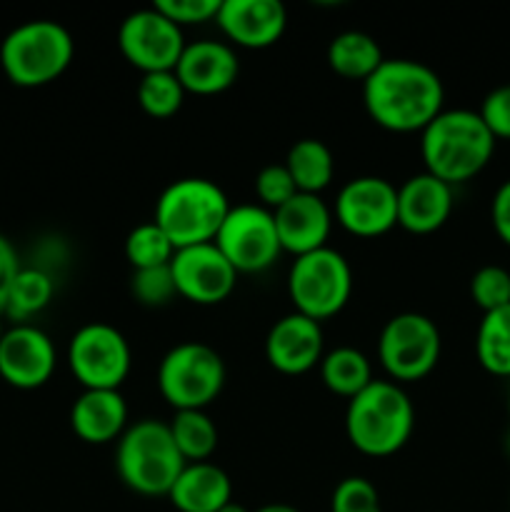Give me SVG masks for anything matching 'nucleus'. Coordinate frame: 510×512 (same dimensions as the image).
I'll list each match as a JSON object with an SVG mask.
<instances>
[{"label": "nucleus", "instance_id": "obj_17", "mask_svg": "<svg viewBox=\"0 0 510 512\" xmlns=\"http://www.w3.org/2000/svg\"><path fill=\"white\" fill-rule=\"evenodd\" d=\"M323 328L300 313L275 320L265 338V360L283 375H303L323 360Z\"/></svg>", "mask_w": 510, "mask_h": 512}, {"label": "nucleus", "instance_id": "obj_42", "mask_svg": "<svg viewBox=\"0 0 510 512\" xmlns=\"http://www.w3.org/2000/svg\"><path fill=\"white\" fill-rule=\"evenodd\" d=\"M3 330H5V325H3V315H0V338H3Z\"/></svg>", "mask_w": 510, "mask_h": 512}, {"label": "nucleus", "instance_id": "obj_34", "mask_svg": "<svg viewBox=\"0 0 510 512\" xmlns=\"http://www.w3.org/2000/svg\"><path fill=\"white\" fill-rule=\"evenodd\" d=\"M255 195H258L260 205L268 208L270 213L298 195V188H295L285 163L265 165V168L255 175Z\"/></svg>", "mask_w": 510, "mask_h": 512}, {"label": "nucleus", "instance_id": "obj_8", "mask_svg": "<svg viewBox=\"0 0 510 512\" xmlns=\"http://www.w3.org/2000/svg\"><path fill=\"white\" fill-rule=\"evenodd\" d=\"M225 385V363L205 343H180L158 365V390L173 410H205Z\"/></svg>", "mask_w": 510, "mask_h": 512}, {"label": "nucleus", "instance_id": "obj_9", "mask_svg": "<svg viewBox=\"0 0 510 512\" xmlns=\"http://www.w3.org/2000/svg\"><path fill=\"white\" fill-rule=\"evenodd\" d=\"M443 350L435 320L423 313H398L383 325L378 360L393 383H415L435 370Z\"/></svg>", "mask_w": 510, "mask_h": 512}, {"label": "nucleus", "instance_id": "obj_25", "mask_svg": "<svg viewBox=\"0 0 510 512\" xmlns=\"http://www.w3.org/2000/svg\"><path fill=\"white\" fill-rule=\"evenodd\" d=\"M320 378H323L325 388L330 393L348 400L363 393L375 380L368 355L360 353L358 348H350V345H343V348H335L323 355V360H320Z\"/></svg>", "mask_w": 510, "mask_h": 512}, {"label": "nucleus", "instance_id": "obj_35", "mask_svg": "<svg viewBox=\"0 0 510 512\" xmlns=\"http://www.w3.org/2000/svg\"><path fill=\"white\" fill-rule=\"evenodd\" d=\"M155 10L173 20L178 28L183 25H200L215 20L220 10V0H155Z\"/></svg>", "mask_w": 510, "mask_h": 512}, {"label": "nucleus", "instance_id": "obj_28", "mask_svg": "<svg viewBox=\"0 0 510 512\" xmlns=\"http://www.w3.org/2000/svg\"><path fill=\"white\" fill-rule=\"evenodd\" d=\"M55 293L53 278L40 268H20L10 285L8 300H5L3 318L13 320V325L30 323L38 313H43L50 305Z\"/></svg>", "mask_w": 510, "mask_h": 512}, {"label": "nucleus", "instance_id": "obj_6", "mask_svg": "<svg viewBox=\"0 0 510 512\" xmlns=\"http://www.w3.org/2000/svg\"><path fill=\"white\" fill-rule=\"evenodd\" d=\"M233 205L218 183L208 178L173 180L155 200V223L175 250L213 243Z\"/></svg>", "mask_w": 510, "mask_h": 512}, {"label": "nucleus", "instance_id": "obj_36", "mask_svg": "<svg viewBox=\"0 0 510 512\" xmlns=\"http://www.w3.org/2000/svg\"><path fill=\"white\" fill-rule=\"evenodd\" d=\"M478 113L495 140H510V83L490 90Z\"/></svg>", "mask_w": 510, "mask_h": 512}, {"label": "nucleus", "instance_id": "obj_40", "mask_svg": "<svg viewBox=\"0 0 510 512\" xmlns=\"http://www.w3.org/2000/svg\"><path fill=\"white\" fill-rule=\"evenodd\" d=\"M218 512H248V510H245L240 503H235V500H230V503L223 505V508H220Z\"/></svg>", "mask_w": 510, "mask_h": 512}, {"label": "nucleus", "instance_id": "obj_5", "mask_svg": "<svg viewBox=\"0 0 510 512\" xmlns=\"http://www.w3.org/2000/svg\"><path fill=\"white\" fill-rule=\"evenodd\" d=\"M75 58V40L58 20L35 18L15 25L0 43V65L10 83L40 88L58 80Z\"/></svg>", "mask_w": 510, "mask_h": 512}, {"label": "nucleus", "instance_id": "obj_15", "mask_svg": "<svg viewBox=\"0 0 510 512\" xmlns=\"http://www.w3.org/2000/svg\"><path fill=\"white\" fill-rule=\"evenodd\" d=\"M58 353L45 330L33 323H18L0 338V378L18 390L43 388L55 373Z\"/></svg>", "mask_w": 510, "mask_h": 512}, {"label": "nucleus", "instance_id": "obj_7", "mask_svg": "<svg viewBox=\"0 0 510 512\" xmlns=\"http://www.w3.org/2000/svg\"><path fill=\"white\" fill-rule=\"evenodd\" d=\"M288 295L295 313L323 323L348 305L353 295V270L343 253L320 248L293 260L288 273Z\"/></svg>", "mask_w": 510, "mask_h": 512}, {"label": "nucleus", "instance_id": "obj_33", "mask_svg": "<svg viewBox=\"0 0 510 512\" xmlns=\"http://www.w3.org/2000/svg\"><path fill=\"white\" fill-rule=\"evenodd\" d=\"M330 512H383V508L375 485L368 478L350 475L335 485Z\"/></svg>", "mask_w": 510, "mask_h": 512}, {"label": "nucleus", "instance_id": "obj_18", "mask_svg": "<svg viewBox=\"0 0 510 512\" xmlns=\"http://www.w3.org/2000/svg\"><path fill=\"white\" fill-rule=\"evenodd\" d=\"M240 73L238 53L225 40H195L185 43L183 55L175 65L180 85L185 93L218 95L233 88Z\"/></svg>", "mask_w": 510, "mask_h": 512}, {"label": "nucleus", "instance_id": "obj_22", "mask_svg": "<svg viewBox=\"0 0 510 512\" xmlns=\"http://www.w3.org/2000/svg\"><path fill=\"white\" fill-rule=\"evenodd\" d=\"M168 500L178 512H218L233 500V483L220 465L185 463Z\"/></svg>", "mask_w": 510, "mask_h": 512}, {"label": "nucleus", "instance_id": "obj_3", "mask_svg": "<svg viewBox=\"0 0 510 512\" xmlns=\"http://www.w3.org/2000/svg\"><path fill=\"white\" fill-rule=\"evenodd\" d=\"M413 430V400L393 380H373L363 393L348 400L345 433L358 453L388 458L405 448Z\"/></svg>", "mask_w": 510, "mask_h": 512}, {"label": "nucleus", "instance_id": "obj_41", "mask_svg": "<svg viewBox=\"0 0 510 512\" xmlns=\"http://www.w3.org/2000/svg\"><path fill=\"white\" fill-rule=\"evenodd\" d=\"M505 450H508V455H510V430H508V435H505Z\"/></svg>", "mask_w": 510, "mask_h": 512}, {"label": "nucleus", "instance_id": "obj_31", "mask_svg": "<svg viewBox=\"0 0 510 512\" xmlns=\"http://www.w3.org/2000/svg\"><path fill=\"white\" fill-rule=\"evenodd\" d=\"M130 293L145 308H163L170 300L178 298V288H175L173 270L168 265H158V268H143L133 270L130 278Z\"/></svg>", "mask_w": 510, "mask_h": 512}, {"label": "nucleus", "instance_id": "obj_10", "mask_svg": "<svg viewBox=\"0 0 510 512\" xmlns=\"http://www.w3.org/2000/svg\"><path fill=\"white\" fill-rule=\"evenodd\" d=\"M68 365L83 390H120L133 365V353L115 325L95 320L73 333Z\"/></svg>", "mask_w": 510, "mask_h": 512}, {"label": "nucleus", "instance_id": "obj_23", "mask_svg": "<svg viewBox=\"0 0 510 512\" xmlns=\"http://www.w3.org/2000/svg\"><path fill=\"white\" fill-rule=\"evenodd\" d=\"M385 60L378 40L363 30H343L328 45V65L348 80H365L380 68Z\"/></svg>", "mask_w": 510, "mask_h": 512}, {"label": "nucleus", "instance_id": "obj_14", "mask_svg": "<svg viewBox=\"0 0 510 512\" xmlns=\"http://www.w3.org/2000/svg\"><path fill=\"white\" fill-rule=\"evenodd\" d=\"M170 270H173L178 298L195 305L223 303L238 283V273L215 243L175 250Z\"/></svg>", "mask_w": 510, "mask_h": 512}, {"label": "nucleus", "instance_id": "obj_21", "mask_svg": "<svg viewBox=\"0 0 510 512\" xmlns=\"http://www.w3.org/2000/svg\"><path fill=\"white\" fill-rule=\"evenodd\" d=\"M70 428L83 443H118L128 428V405L120 390H83L70 408Z\"/></svg>", "mask_w": 510, "mask_h": 512}, {"label": "nucleus", "instance_id": "obj_26", "mask_svg": "<svg viewBox=\"0 0 510 512\" xmlns=\"http://www.w3.org/2000/svg\"><path fill=\"white\" fill-rule=\"evenodd\" d=\"M475 355L495 378H510V305L483 313L475 330Z\"/></svg>", "mask_w": 510, "mask_h": 512}, {"label": "nucleus", "instance_id": "obj_37", "mask_svg": "<svg viewBox=\"0 0 510 512\" xmlns=\"http://www.w3.org/2000/svg\"><path fill=\"white\" fill-rule=\"evenodd\" d=\"M490 223H493L495 235L510 248V178L498 185L490 200Z\"/></svg>", "mask_w": 510, "mask_h": 512}, {"label": "nucleus", "instance_id": "obj_2", "mask_svg": "<svg viewBox=\"0 0 510 512\" xmlns=\"http://www.w3.org/2000/svg\"><path fill=\"white\" fill-rule=\"evenodd\" d=\"M493 133L483 123L478 110H443L420 133V155L425 173L448 185H460L483 173L493 160Z\"/></svg>", "mask_w": 510, "mask_h": 512}, {"label": "nucleus", "instance_id": "obj_16", "mask_svg": "<svg viewBox=\"0 0 510 512\" xmlns=\"http://www.w3.org/2000/svg\"><path fill=\"white\" fill-rule=\"evenodd\" d=\"M215 23L233 45L263 50L283 38L288 10L280 0H220Z\"/></svg>", "mask_w": 510, "mask_h": 512}, {"label": "nucleus", "instance_id": "obj_38", "mask_svg": "<svg viewBox=\"0 0 510 512\" xmlns=\"http://www.w3.org/2000/svg\"><path fill=\"white\" fill-rule=\"evenodd\" d=\"M20 268H23V265H20L18 250H15V245L0 233V315H3L10 285H13L15 275L20 273Z\"/></svg>", "mask_w": 510, "mask_h": 512}, {"label": "nucleus", "instance_id": "obj_24", "mask_svg": "<svg viewBox=\"0 0 510 512\" xmlns=\"http://www.w3.org/2000/svg\"><path fill=\"white\" fill-rule=\"evenodd\" d=\"M285 168H288L298 193L320 195V190H325L333 183V150L323 140L303 138L290 145L288 155H285Z\"/></svg>", "mask_w": 510, "mask_h": 512}, {"label": "nucleus", "instance_id": "obj_30", "mask_svg": "<svg viewBox=\"0 0 510 512\" xmlns=\"http://www.w3.org/2000/svg\"><path fill=\"white\" fill-rule=\"evenodd\" d=\"M173 255V243H170V238L160 230L155 220L135 225L128 233V238H125V260H128L133 270L168 265Z\"/></svg>", "mask_w": 510, "mask_h": 512}, {"label": "nucleus", "instance_id": "obj_20", "mask_svg": "<svg viewBox=\"0 0 510 512\" xmlns=\"http://www.w3.org/2000/svg\"><path fill=\"white\" fill-rule=\"evenodd\" d=\"M453 203V185L425 170L410 175L398 185V225L415 235L435 233L448 223Z\"/></svg>", "mask_w": 510, "mask_h": 512}, {"label": "nucleus", "instance_id": "obj_13", "mask_svg": "<svg viewBox=\"0 0 510 512\" xmlns=\"http://www.w3.org/2000/svg\"><path fill=\"white\" fill-rule=\"evenodd\" d=\"M335 220L358 238H380L398 225V188L380 175H360L340 188Z\"/></svg>", "mask_w": 510, "mask_h": 512}, {"label": "nucleus", "instance_id": "obj_43", "mask_svg": "<svg viewBox=\"0 0 510 512\" xmlns=\"http://www.w3.org/2000/svg\"><path fill=\"white\" fill-rule=\"evenodd\" d=\"M508 413H510V400H508Z\"/></svg>", "mask_w": 510, "mask_h": 512}, {"label": "nucleus", "instance_id": "obj_4", "mask_svg": "<svg viewBox=\"0 0 510 512\" xmlns=\"http://www.w3.org/2000/svg\"><path fill=\"white\" fill-rule=\"evenodd\" d=\"M185 460L175 448L168 423L143 418L128 425L115 443V470L125 488L145 498H168Z\"/></svg>", "mask_w": 510, "mask_h": 512}, {"label": "nucleus", "instance_id": "obj_12", "mask_svg": "<svg viewBox=\"0 0 510 512\" xmlns=\"http://www.w3.org/2000/svg\"><path fill=\"white\" fill-rule=\"evenodd\" d=\"M118 48L123 58L143 75L175 70L185 50L183 28L150 5L135 10L120 23Z\"/></svg>", "mask_w": 510, "mask_h": 512}, {"label": "nucleus", "instance_id": "obj_39", "mask_svg": "<svg viewBox=\"0 0 510 512\" xmlns=\"http://www.w3.org/2000/svg\"><path fill=\"white\" fill-rule=\"evenodd\" d=\"M255 512H300V510H295L293 505H285V503H270V505H263V508H258Z\"/></svg>", "mask_w": 510, "mask_h": 512}, {"label": "nucleus", "instance_id": "obj_11", "mask_svg": "<svg viewBox=\"0 0 510 512\" xmlns=\"http://www.w3.org/2000/svg\"><path fill=\"white\" fill-rule=\"evenodd\" d=\"M213 243L238 275L263 273L283 253L273 213L255 203L230 208Z\"/></svg>", "mask_w": 510, "mask_h": 512}, {"label": "nucleus", "instance_id": "obj_32", "mask_svg": "<svg viewBox=\"0 0 510 512\" xmlns=\"http://www.w3.org/2000/svg\"><path fill=\"white\" fill-rule=\"evenodd\" d=\"M470 298L483 313L510 305V270L503 265H483L470 278Z\"/></svg>", "mask_w": 510, "mask_h": 512}, {"label": "nucleus", "instance_id": "obj_1", "mask_svg": "<svg viewBox=\"0 0 510 512\" xmlns=\"http://www.w3.org/2000/svg\"><path fill=\"white\" fill-rule=\"evenodd\" d=\"M363 103L370 120L390 133H423L445 103L440 75L410 58H385L363 83Z\"/></svg>", "mask_w": 510, "mask_h": 512}, {"label": "nucleus", "instance_id": "obj_19", "mask_svg": "<svg viewBox=\"0 0 510 512\" xmlns=\"http://www.w3.org/2000/svg\"><path fill=\"white\" fill-rule=\"evenodd\" d=\"M273 218L283 253H293L295 258H300L328 245L333 210L325 205L320 195L298 193L278 210H273Z\"/></svg>", "mask_w": 510, "mask_h": 512}, {"label": "nucleus", "instance_id": "obj_29", "mask_svg": "<svg viewBox=\"0 0 510 512\" xmlns=\"http://www.w3.org/2000/svg\"><path fill=\"white\" fill-rule=\"evenodd\" d=\"M135 98H138L143 113H148L150 118L163 120L183 108L185 88L180 85L175 70L145 73L143 78H140L138 90H135Z\"/></svg>", "mask_w": 510, "mask_h": 512}, {"label": "nucleus", "instance_id": "obj_27", "mask_svg": "<svg viewBox=\"0 0 510 512\" xmlns=\"http://www.w3.org/2000/svg\"><path fill=\"white\" fill-rule=\"evenodd\" d=\"M168 428L185 463H205L218 448V428L205 410H175Z\"/></svg>", "mask_w": 510, "mask_h": 512}]
</instances>
